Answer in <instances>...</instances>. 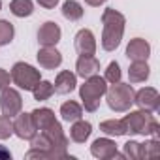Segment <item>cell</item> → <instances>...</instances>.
Instances as JSON below:
<instances>
[{
	"instance_id": "ba28073f",
	"label": "cell",
	"mask_w": 160,
	"mask_h": 160,
	"mask_svg": "<svg viewBox=\"0 0 160 160\" xmlns=\"http://www.w3.org/2000/svg\"><path fill=\"white\" fill-rule=\"evenodd\" d=\"M91 152L92 156L100 158V160H109V158H124V154H121L117 151V143L109 138H98L92 141L91 145Z\"/></svg>"
},
{
	"instance_id": "277c9868",
	"label": "cell",
	"mask_w": 160,
	"mask_h": 160,
	"mask_svg": "<svg viewBox=\"0 0 160 160\" xmlns=\"http://www.w3.org/2000/svg\"><path fill=\"white\" fill-rule=\"evenodd\" d=\"M106 100H108V106L109 109L117 111V113H122V111H128L134 104V89L132 85H124V83H113L108 91H106Z\"/></svg>"
},
{
	"instance_id": "ac0fdd59",
	"label": "cell",
	"mask_w": 160,
	"mask_h": 160,
	"mask_svg": "<svg viewBox=\"0 0 160 160\" xmlns=\"http://www.w3.org/2000/svg\"><path fill=\"white\" fill-rule=\"evenodd\" d=\"M128 79L130 83H143L149 79V66L147 60H134L128 68Z\"/></svg>"
},
{
	"instance_id": "9a60e30c",
	"label": "cell",
	"mask_w": 160,
	"mask_h": 160,
	"mask_svg": "<svg viewBox=\"0 0 160 160\" xmlns=\"http://www.w3.org/2000/svg\"><path fill=\"white\" fill-rule=\"evenodd\" d=\"M75 85H77L75 73H72L70 70H62V72L57 75L53 87H55V92H57V94H70V92L75 89Z\"/></svg>"
},
{
	"instance_id": "1f68e13d",
	"label": "cell",
	"mask_w": 160,
	"mask_h": 160,
	"mask_svg": "<svg viewBox=\"0 0 160 160\" xmlns=\"http://www.w3.org/2000/svg\"><path fill=\"white\" fill-rule=\"evenodd\" d=\"M85 2L89 4V6H92V8H98V6H102V4H106L108 0H85Z\"/></svg>"
},
{
	"instance_id": "83f0119b",
	"label": "cell",
	"mask_w": 160,
	"mask_h": 160,
	"mask_svg": "<svg viewBox=\"0 0 160 160\" xmlns=\"http://www.w3.org/2000/svg\"><path fill=\"white\" fill-rule=\"evenodd\" d=\"M122 154L126 158H132V160H139V143L138 141H126L124 147H122Z\"/></svg>"
},
{
	"instance_id": "cb8c5ba5",
	"label": "cell",
	"mask_w": 160,
	"mask_h": 160,
	"mask_svg": "<svg viewBox=\"0 0 160 160\" xmlns=\"http://www.w3.org/2000/svg\"><path fill=\"white\" fill-rule=\"evenodd\" d=\"M53 92H55V87H53V83H49V81H40V83L32 89L34 100H40V102H43V100L51 98V96H53Z\"/></svg>"
},
{
	"instance_id": "d6986e66",
	"label": "cell",
	"mask_w": 160,
	"mask_h": 160,
	"mask_svg": "<svg viewBox=\"0 0 160 160\" xmlns=\"http://www.w3.org/2000/svg\"><path fill=\"white\" fill-rule=\"evenodd\" d=\"M60 117H62V121H66V122L79 121V119L83 117V108L79 106L77 102H73V100L64 102V104L60 106Z\"/></svg>"
},
{
	"instance_id": "4dcf8cb0",
	"label": "cell",
	"mask_w": 160,
	"mask_h": 160,
	"mask_svg": "<svg viewBox=\"0 0 160 160\" xmlns=\"http://www.w3.org/2000/svg\"><path fill=\"white\" fill-rule=\"evenodd\" d=\"M10 158H12V152L4 145H0V160H10Z\"/></svg>"
},
{
	"instance_id": "484cf974",
	"label": "cell",
	"mask_w": 160,
	"mask_h": 160,
	"mask_svg": "<svg viewBox=\"0 0 160 160\" xmlns=\"http://www.w3.org/2000/svg\"><path fill=\"white\" fill-rule=\"evenodd\" d=\"M104 79L108 83H119L121 81V66H119V62H109L108 64V68H106V75H104Z\"/></svg>"
},
{
	"instance_id": "e0dca14e",
	"label": "cell",
	"mask_w": 160,
	"mask_h": 160,
	"mask_svg": "<svg viewBox=\"0 0 160 160\" xmlns=\"http://www.w3.org/2000/svg\"><path fill=\"white\" fill-rule=\"evenodd\" d=\"M30 115H32V121H34L38 132L45 130L47 126H51V124L57 121V119H55V111L49 109V108H38V109H34Z\"/></svg>"
},
{
	"instance_id": "5bb4252c",
	"label": "cell",
	"mask_w": 160,
	"mask_h": 160,
	"mask_svg": "<svg viewBox=\"0 0 160 160\" xmlns=\"http://www.w3.org/2000/svg\"><path fill=\"white\" fill-rule=\"evenodd\" d=\"M38 62L43 70H55L62 64V55L55 47H42L38 51Z\"/></svg>"
},
{
	"instance_id": "2e32d148",
	"label": "cell",
	"mask_w": 160,
	"mask_h": 160,
	"mask_svg": "<svg viewBox=\"0 0 160 160\" xmlns=\"http://www.w3.org/2000/svg\"><path fill=\"white\" fill-rule=\"evenodd\" d=\"M91 134H92V124L87 121H81V119L73 121V124L70 128V138L75 143H85L91 138Z\"/></svg>"
},
{
	"instance_id": "4fadbf2b",
	"label": "cell",
	"mask_w": 160,
	"mask_h": 160,
	"mask_svg": "<svg viewBox=\"0 0 160 160\" xmlns=\"http://www.w3.org/2000/svg\"><path fill=\"white\" fill-rule=\"evenodd\" d=\"M75 70H77V75H79V77L87 79V77L98 73L100 62H98V58H96L94 55H91V57H87V55H79V58H77V62H75Z\"/></svg>"
},
{
	"instance_id": "7a4b0ae2",
	"label": "cell",
	"mask_w": 160,
	"mask_h": 160,
	"mask_svg": "<svg viewBox=\"0 0 160 160\" xmlns=\"http://www.w3.org/2000/svg\"><path fill=\"white\" fill-rule=\"evenodd\" d=\"M122 124H124V130L126 134L130 136H154L158 138V132H160V126L156 122V119L152 117L151 111H143V109H138V111H130L124 119H122Z\"/></svg>"
},
{
	"instance_id": "d4e9b609",
	"label": "cell",
	"mask_w": 160,
	"mask_h": 160,
	"mask_svg": "<svg viewBox=\"0 0 160 160\" xmlns=\"http://www.w3.org/2000/svg\"><path fill=\"white\" fill-rule=\"evenodd\" d=\"M15 36V30H13V25L4 21V19H0V45H8L12 43Z\"/></svg>"
},
{
	"instance_id": "3957f363",
	"label": "cell",
	"mask_w": 160,
	"mask_h": 160,
	"mask_svg": "<svg viewBox=\"0 0 160 160\" xmlns=\"http://www.w3.org/2000/svg\"><path fill=\"white\" fill-rule=\"evenodd\" d=\"M106 91H108V81L104 77H100L98 73L87 77L85 83L81 85V89H79V96L83 100L85 111L94 113L100 108V98L106 94Z\"/></svg>"
},
{
	"instance_id": "7402d4cb",
	"label": "cell",
	"mask_w": 160,
	"mask_h": 160,
	"mask_svg": "<svg viewBox=\"0 0 160 160\" xmlns=\"http://www.w3.org/2000/svg\"><path fill=\"white\" fill-rule=\"evenodd\" d=\"M100 130H102L106 136H115V138L126 134L124 124H122V121H119V119H109V121L100 122Z\"/></svg>"
},
{
	"instance_id": "6da1fadb",
	"label": "cell",
	"mask_w": 160,
	"mask_h": 160,
	"mask_svg": "<svg viewBox=\"0 0 160 160\" xmlns=\"http://www.w3.org/2000/svg\"><path fill=\"white\" fill-rule=\"evenodd\" d=\"M124 15L113 8L104 10L102 13V25H104V32H102V47L106 51H115L122 40L124 34Z\"/></svg>"
},
{
	"instance_id": "f546056e",
	"label": "cell",
	"mask_w": 160,
	"mask_h": 160,
	"mask_svg": "<svg viewBox=\"0 0 160 160\" xmlns=\"http://www.w3.org/2000/svg\"><path fill=\"white\" fill-rule=\"evenodd\" d=\"M38 4L45 10H53L57 4H58V0H38Z\"/></svg>"
},
{
	"instance_id": "8fae6325",
	"label": "cell",
	"mask_w": 160,
	"mask_h": 160,
	"mask_svg": "<svg viewBox=\"0 0 160 160\" xmlns=\"http://www.w3.org/2000/svg\"><path fill=\"white\" fill-rule=\"evenodd\" d=\"M73 45H75V51L79 55H94L96 53V40H94V34L89 30V28H81L75 38H73Z\"/></svg>"
},
{
	"instance_id": "52a82bcc",
	"label": "cell",
	"mask_w": 160,
	"mask_h": 160,
	"mask_svg": "<svg viewBox=\"0 0 160 160\" xmlns=\"http://www.w3.org/2000/svg\"><path fill=\"white\" fill-rule=\"evenodd\" d=\"M134 104H136L139 109H143V111L154 113V111H158V108H160V94H158V91L152 89V87H143V89H139L138 92H134Z\"/></svg>"
},
{
	"instance_id": "44dd1931",
	"label": "cell",
	"mask_w": 160,
	"mask_h": 160,
	"mask_svg": "<svg viewBox=\"0 0 160 160\" xmlns=\"http://www.w3.org/2000/svg\"><path fill=\"white\" fill-rule=\"evenodd\" d=\"M10 12L15 17H28L34 12V4H32V0H12Z\"/></svg>"
},
{
	"instance_id": "ffe728a7",
	"label": "cell",
	"mask_w": 160,
	"mask_h": 160,
	"mask_svg": "<svg viewBox=\"0 0 160 160\" xmlns=\"http://www.w3.org/2000/svg\"><path fill=\"white\" fill-rule=\"evenodd\" d=\"M62 15L68 21H79L83 17V6L77 0H66L62 4Z\"/></svg>"
},
{
	"instance_id": "603a6c76",
	"label": "cell",
	"mask_w": 160,
	"mask_h": 160,
	"mask_svg": "<svg viewBox=\"0 0 160 160\" xmlns=\"http://www.w3.org/2000/svg\"><path fill=\"white\" fill-rule=\"evenodd\" d=\"M158 154H160V141L156 138L145 143H139V158H154Z\"/></svg>"
},
{
	"instance_id": "7c38bea8",
	"label": "cell",
	"mask_w": 160,
	"mask_h": 160,
	"mask_svg": "<svg viewBox=\"0 0 160 160\" xmlns=\"http://www.w3.org/2000/svg\"><path fill=\"white\" fill-rule=\"evenodd\" d=\"M151 55V45L143 40V38H134L130 40V43L126 45V57L134 62V60H147Z\"/></svg>"
},
{
	"instance_id": "8992f818",
	"label": "cell",
	"mask_w": 160,
	"mask_h": 160,
	"mask_svg": "<svg viewBox=\"0 0 160 160\" xmlns=\"http://www.w3.org/2000/svg\"><path fill=\"white\" fill-rule=\"evenodd\" d=\"M0 109H2V115L6 117H15L17 113H21L23 109V98L15 89L6 87L4 91H0Z\"/></svg>"
},
{
	"instance_id": "d6a6232c",
	"label": "cell",
	"mask_w": 160,
	"mask_h": 160,
	"mask_svg": "<svg viewBox=\"0 0 160 160\" xmlns=\"http://www.w3.org/2000/svg\"><path fill=\"white\" fill-rule=\"evenodd\" d=\"M0 10H2V0H0Z\"/></svg>"
},
{
	"instance_id": "5b68a950",
	"label": "cell",
	"mask_w": 160,
	"mask_h": 160,
	"mask_svg": "<svg viewBox=\"0 0 160 160\" xmlns=\"http://www.w3.org/2000/svg\"><path fill=\"white\" fill-rule=\"evenodd\" d=\"M12 81L23 91H32L42 81V75L40 70H36L34 66L27 62H15L12 68Z\"/></svg>"
},
{
	"instance_id": "f1b7e54d",
	"label": "cell",
	"mask_w": 160,
	"mask_h": 160,
	"mask_svg": "<svg viewBox=\"0 0 160 160\" xmlns=\"http://www.w3.org/2000/svg\"><path fill=\"white\" fill-rule=\"evenodd\" d=\"M10 81H12V75L4 68H0V91H4L6 87H10Z\"/></svg>"
},
{
	"instance_id": "4316f807",
	"label": "cell",
	"mask_w": 160,
	"mask_h": 160,
	"mask_svg": "<svg viewBox=\"0 0 160 160\" xmlns=\"http://www.w3.org/2000/svg\"><path fill=\"white\" fill-rule=\"evenodd\" d=\"M12 134H13V122H12V117L2 115V117H0V139H8Z\"/></svg>"
},
{
	"instance_id": "9c48e42d",
	"label": "cell",
	"mask_w": 160,
	"mask_h": 160,
	"mask_svg": "<svg viewBox=\"0 0 160 160\" xmlns=\"http://www.w3.org/2000/svg\"><path fill=\"white\" fill-rule=\"evenodd\" d=\"M13 134L21 139H32L38 134V128L30 113H17V119L13 122Z\"/></svg>"
},
{
	"instance_id": "30bf717a",
	"label": "cell",
	"mask_w": 160,
	"mask_h": 160,
	"mask_svg": "<svg viewBox=\"0 0 160 160\" xmlns=\"http://www.w3.org/2000/svg\"><path fill=\"white\" fill-rule=\"evenodd\" d=\"M60 27L53 21H47L38 30V43L42 47H55L60 42Z\"/></svg>"
}]
</instances>
